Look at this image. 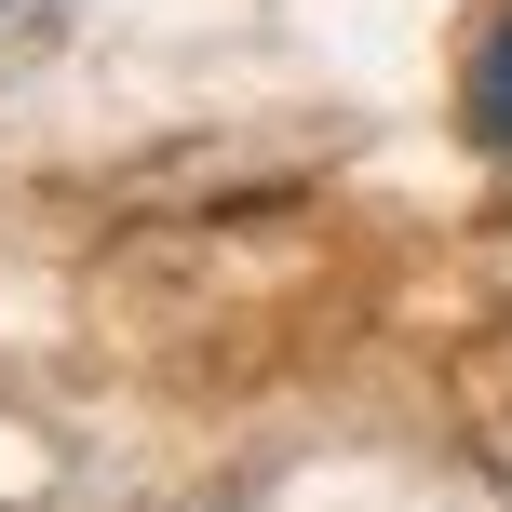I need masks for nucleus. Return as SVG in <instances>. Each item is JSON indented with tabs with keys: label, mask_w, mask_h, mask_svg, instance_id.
Wrapping results in <instances>:
<instances>
[{
	"label": "nucleus",
	"mask_w": 512,
	"mask_h": 512,
	"mask_svg": "<svg viewBox=\"0 0 512 512\" xmlns=\"http://www.w3.org/2000/svg\"><path fill=\"white\" fill-rule=\"evenodd\" d=\"M459 122H472V149L512 162V14L472 41V68H459Z\"/></svg>",
	"instance_id": "1"
}]
</instances>
